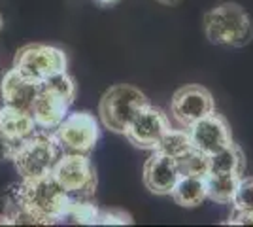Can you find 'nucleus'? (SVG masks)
Instances as JSON below:
<instances>
[{
    "mask_svg": "<svg viewBox=\"0 0 253 227\" xmlns=\"http://www.w3.org/2000/svg\"><path fill=\"white\" fill-rule=\"evenodd\" d=\"M231 205L234 210H252L253 208V176H244L238 182Z\"/></svg>",
    "mask_w": 253,
    "mask_h": 227,
    "instance_id": "412c9836",
    "label": "nucleus"
},
{
    "mask_svg": "<svg viewBox=\"0 0 253 227\" xmlns=\"http://www.w3.org/2000/svg\"><path fill=\"white\" fill-rule=\"evenodd\" d=\"M179 169L174 157L153 150L144 165V185L155 195H170L179 180Z\"/></svg>",
    "mask_w": 253,
    "mask_h": 227,
    "instance_id": "ddd939ff",
    "label": "nucleus"
},
{
    "mask_svg": "<svg viewBox=\"0 0 253 227\" xmlns=\"http://www.w3.org/2000/svg\"><path fill=\"white\" fill-rule=\"evenodd\" d=\"M169 116L149 102L148 106L140 110L136 118L130 121V125L125 131V136L134 148L153 151L159 146V142L163 140V136L169 133Z\"/></svg>",
    "mask_w": 253,
    "mask_h": 227,
    "instance_id": "9d476101",
    "label": "nucleus"
},
{
    "mask_svg": "<svg viewBox=\"0 0 253 227\" xmlns=\"http://www.w3.org/2000/svg\"><path fill=\"white\" fill-rule=\"evenodd\" d=\"M225 224L227 226H253V208L252 210H234L232 216Z\"/></svg>",
    "mask_w": 253,
    "mask_h": 227,
    "instance_id": "5701e85b",
    "label": "nucleus"
},
{
    "mask_svg": "<svg viewBox=\"0 0 253 227\" xmlns=\"http://www.w3.org/2000/svg\"><path fill=\"white\" fill-rule=\"evenodd\" d=\"M215 110V102L211 93L202 86H185L179 87L174 93L172 102H170V112L174 119L181 127H191L195 121L202 119Z\"/></svg>",
    "mask_w": 253,
    "mask_h": 227,
    "instance_id": "9b49d317",
    "label": "nucleus"
},
{
    "mask_svg": "<svg viewBox=\"0 0 253 227\" xmlns=\"http://www.w3.org/2000/svg\"><path fill=\"white\" fill-rule=\"evenodd\" d=\"M100 206L91 203L89 199H74L68 208L64 224H76V226H96Z\"/></svg>",
    "mask_w": 253,
    "mask_h": 227,
    "instance_id": "a211bd4d",
    "label": "nucleus"
},
{
    "mask_svg": "<svg viewBox=\"0 0 253 227\" xmlns=\"http://www.w3.org/2000/svg\"><path fill=\"white\" fill-rule=\"evenodd\" d=\"M149 104L146 93L128 84H117L106 91L98 104V119L106 129L117 135H125L136 114Z\"/></svg>",
    "mask_w": 253,
    "mask_h": 227,
    "instance_id": "20e7f679",
    "label": "nucleus"
},
{
    "mask_svg": "<svg viewBox=\"0 0 253 227\" xmlns=\"http://www.w3.org/2000/svg\"><path fill=\"white\" fill-rule=\"evenodd\" d=\"M191 148H193V144H191L187 129H172L170 127L169 133L163 136V140L159 142V146L155 150L163 151V153H167V155L174 157V159H179Z\"/></svg>",
    "mask_w": 253,
    "mask_h": 227,
    "instance_id": "6ab92c4d",
    "label": "nucleus"
},
{
    "mask_svg": "<svg viewBox=\"0 0 253 227\" xmlns=\"http://www.w3.org/2000/svg\"><path fill=\"white\" fill-rule=\"evenodd\" d=\"M63 155L51 131L38 129L15 150L11 161L21 180L40 178L51 173L53 165Z\"/></svg>",
    "mask_w": 253,
    "mask_h": 227,
    "instance_id": "39448f33",
    "label": "nucleus"
},
{
    "mask_svg": "<svg viewBox=\"0 0 253 227\" xmlns=\"http://www.w3.org/2000/svg\"><path fill=\"white\" fill-rule=\"evenodd\" d=\"M174 203L183 208H195L202 205L208 195H206V176H179L174 189H172Z\"/></svg>",
    "mask_w": 253,
    "mask_h": 227,
    "instance_id": "2eb2a0df",
    "label": "nucleus"
},
{
    "mask_svg": "<svg viewBox=\"0 0 253 227\" xmlns=\"http://www.w3.org/2000/svg\"><path fill=\"white\" fill-rule=\"evenodd\" d=\"M40 84H32L31 80L23 78L15 68L8 70L4 78L0 80V97L2 104L15 106V108L29 110L32 97L36 93V87Z\"/></svg>",
    "mask_w": 253,
    "mask_h": 227,
    "instance_id": "4468645a",
    "label": "nucleus"
},
{
    "mask_svg": "<svg viewBox=\"0 0 253 227\" xmlns=\"http://www.w3.org/2000/svg\"><path fill=\"white\" fill-rule=\"evenodd\" d=\"M0 226H11L10 218L6 216V214H0Z\"/></svg>",
    "mask_w": 253,
    "mask_h": 227,
    "instance_id": "a878e982",
    "label": "nucleus"
},
{
    "mask_svg": "<svg viewBox=\"0 0 253 227\" xmlns=\"http://www.w3.org/2000/svg\"><path fill=\"white\" fill-rule=\"evenodd\" d=\"M2 201L11 226H55L64 224L74 197L66 193L49 173L11 184Z\"/></svg>",
    "mask_w": 253,
    "mask_h": 227,
    "instance_id": "f257e3e1",
    "label": "nucleus"
},
{
    "mask_svg": "<svg viewBox=\"0 0 253 227\" xmlns=\"http://www.w3.org/2000/svg\"><path fill=\"white\" fill-rule=\"evenodd\" d=\"M242 174L231 173H208L206 174V195L213 203L231 205L234 191L238 187Z\"/></svg>",
    "mask_w": 253,
    "mask_h": 227,
    "instance_id": "dca6fc26",
    "label": "nucleus"
},
{
    "mask_svg": "<svg viewBox=\"0 0 253 227\" xmlns=\"http://www.w3.org/2000/svg\"><path fill=\"white\" fill-rule=\"evenodd\" d=\"M130 224H134V220L125 210H119V208H100L98 210L96 226H130Z\"/></svg>",
    "mask_w": 253,
    "mask_h": 227,
    "instance_id": "4be33fe9",
    "label": "nucleus"
},
{
    "mask_svg": "<svg viewBox=\"0 0 253 227\" xmlns=\"http://www.w3.org/2000/svg\"><path fill=\"white\" fill-rule=\"evenodd\" d=\"M244 171H246V155L242 148L234 144V140L210 155V173L244 174Z\"/></svg>",
    "mask_w": 253,
    "mask_h": 227,
    "instance_id": "f3484780",
    "label": "nucleus"
},
{
    "mask_svg": "<svg viewBox=\"0 0 253 227\" xmlns=\"http://www.w3.org/2000/svg\"><path fill=\"white\" fill-rule=\"evenodd\" d=\"M51 176L74 199H89L95 195L98 184L95 165L91 163L89 155L82 153H63L53 165Z\"/></svg>",
    "mask_w": 253,
    "mask_h": 227,
    "instance_id": "6e6552de",
    "label": "nucleus"
},
{
    "mask_svg": "<svg viewBox=\"0 0 253 227\" xmlns=\"http://www.w3.org/2000/svg\"><path fill=\"white\" fill-rule=\"evenodd\" d=\"M74 98V78L68 72H63L45 80L36 87V93L29 104V112L36 121L38 129L53 131L70 112Z\"/></svg>",
    "mask_w": 253,
    "mask_h": 227,
    "instance_id": "f03ea898",
    "label": "nucleus"
},
{
    "mask_svg": "<svg viewBox=\"0 0 253 227\" xmlns=\"http://www.w3.org/2000/svg\"><path fill=\"white\" fill-rule=\"evenodd\" d=\"M176 163L181 176H206L210 173V157L197 148H191L187 153L176 159Z\"/></svg>",
    "mask_w": 253,
    "mask_h": 227,
    "instance_id": "aec40b11",
    "label": "nucleus"
},
{
    "mask_svg": "<svg viewBox=\"0 0 253 227\" xmlns=\"http://www.w3.org/2000/svg\"><path fill=\"white\" fill-rule=\"evenodd\" d=\"M2 29H4V17H2V11H0V33H2Z\"/></svg>",
    "mask_w": 253,
    "mask_h": 227,
    "instance_id": "bb28decb",
    "label": "nucleus"
},
{
    "mask_svg": "<svg viewBox=\"0 0 253 227\" xmlns=\"http://www.w3.org/2000/svg\"><path fill=\"white\" fill-rule=\"evenodd\" d=\"M155 2L163 4V6H176V4H179L181 0H155Z\"/></svg>",
    "mask_w": 253,
    "mask_h": 227,
    "instance_id": "393cba45",
    "label": "nucleus"
},
{
    "mask_svg": "<svg viewBox=\"0 0 253 227\" xmlns=\"http://www.w3.org/2000/svg\"><path fill=\"white\" fill-rule=\"evenodd\" d=\"M32 84H42L68 68V59L61 47L49 44H27L13 57V66Z\"/></svg>",
    "mask_w": 253,
    "mask_h": 227,
    "instance_id": "423d86ee",
    "label": "nucleus"
},
{
    "mask_svg": "<svg viewBox=\"0 0 253 227\" xmlns=\"http://www.w3.org/2000/svg\"><path fill=\"white\" fill-rule=\"evenodd\" d=\"M38 131L29 110L2 104L0 108V161L11 159L15 150Z\"/></svg>",
    "mask_w": 253,
    "mask_h": 227,
    "instance_id": "1a4fd4ad",
    "label": "nucleus"
},
{
    "mask_svg": "<svg viewBox=\"0 0 253 227\" xmlns=\"http://www.w3.org/2000/svg\"><path fill=\"white\" fill-rule=\"evenodd\" d=\"M187 133H189L193 148L206 153L208 157L232 142V131L229 121L221 114H215V110L187 127Z\"/></svg>",
    "mask_w": 253,
    "mask_h": 227,
    "instance_id": "f8f14e48",
    "label": "nucleus"
},
{
    "mask_svg": "<svg viewBox=\"0 0 253 227\" xmlns=\"http://www.w3.org/2000/svg\"><path fill=\"white\" fill-rule=\"evenodd\" d=\"M51 133L63 153L89 155L100 140V119L87 110L68 112Z\"/></svg>",
    "mask_w": 253,
    "mask_h": 227,
    "instance_id": "0eeeda50",
    "label": "nucleus"
},
{
    "mask_svg": "<svg viewBox=\"0 0 253 227\" xmlns=\"http://www.w3.org/2000/svg\"><path fill=\"white\" fill-rule=\"evenodd\" d=\"M204 34L208 42L223 47H244L253 40V23L236 2H223L204 13Z\"/></svg>",
    "mask_w": 253,
    "mask_h": 227,
    "instance_id": "7ed1b4c3",
    "label": "nucleus"
},
{
    "mask_svg": "<svg viewBox=\"0 0 253 227\" xmlns=\"http://www.w3.org/2000/svg\"><path fill=\"white\" fill-rule=\"evenodd\" d=\"M98 8H114L117 6L119 2H123V0H93Z\"/></svg>",
    "mask_w": 253,
    "mask_h": 227,
    "instance_id": "b1692460",
    "label": "nucleus"
}]
</instances>
